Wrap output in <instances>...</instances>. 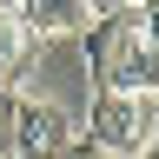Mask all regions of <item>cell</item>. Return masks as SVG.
<instances>
[{"mask_svg": "<svg viewBox=\"0 0 159 159\" xmlns=\"http://www.w3.org/2000/svg\"><path fill=\"white\" fill-rule=\"evenodd\" d=\"M86 60H93L99 93H159V53L146 47L133 7H99V13H93V27H86Z\"/></svg>", "mask_w": 159, "mask_h": 159, "instance_id": "obj_1", "label": "cell"}, {"mask_svg": "<svg viewBox=\"0 0 159 159\" xmlns=\"http://www.w3.org/2000/svg\"><path fill=\"white\" fill-rule=\"evenodd\" d=\"M86 146L113 152V159H139L146 146H159V99L152 93H93Z\"/></svg>", "mask_w": 159, "mask_h": 159, "instance_id": "obj_2", "label": "cell"}, {"mask_svg": "<svg viewBox=\"0 0 159 159\" xmlns=\"http://www.w3.org/2000/svg\"><path fill=\"white\" fill-rule=\"evenodd\" d=\"M73 139H80L73 119L47 93H20V106H13V159H60Z\"/></svg>", "mask_w": 159, "mask_h": 159, "instance_id": "obj_3", "label": "cell"}, {"mask_svg": "<svg viewBox=\"0 0 159 159\" xmlns=\"http://www.w3.org/2000/svg\"><path fill=\"white\" fill-rule=\"evenodd\" d=\"M99 7H80V0H27V7H13V27L27 40H60V33H80L93 27Z\"/></svg>", "mask_w": 159, "mask_h": 159, "instance_id": "obj_4", "label": "cell"}, {"mask_svg": "<svg viewBox=\"0 0 159 159\" xmlns=\"http://www.w3.org/2000/svg\"><path fill=\"white\" fill-rule=\"evenodd\" d=\"M27 47L33 40L13 27V7H0V86H13V80L27 73Z\"/></svg>", "mask_w": 159, "mask_h": 159, "instance_id": "obj_5", "label": "cell"}, {"mask_svg": "<svg viewBox=\"0 0 159 159\" xmlns=\"http://www.w3.org/2000/svg\"><path fill=\"white\" fill-rule=\"evenodd\" d=\"M13 106H20V86H0V159H13Z\"/></svg>", "mask_w": 159, "mask_h": 159, "instance_id": "obj_6", "label": "cell"}, {"mask_svg": "<svg viewBox=\"0 0 159 159\" xmlns=\"http://www.w3.org/2000/svg\"><path fill=\"white\" fill-rule=\"evenodd\" d=\"M60 159H113V152H99V146H86V139H73V146L60 152Z\"/></svg>", "mask_w": 159, "mask_h": 159, "instance_id": "obj_7", "label": "cell"}, {"mask_svg": "<svg viewBox=\"0 0 159 159\" xmlns=\"http://www.w3.org/2000/svg\"><path fill=\"white\" fill-rule=\"evenodd\" d=\"M139 159H159V146H146V152H139Z\"/></svg>", "mask_w": 159, "mask_h": 159, "instance_id": "obj_8", "label": "cell"}, {"mask_svg": "<svg viewBox=\"0 0 159 159\" xmlns=\"http://www.w3.org/2000/svg\"><path fill=\"white\" fill-rule=\"evenodd\" d=\"M152 99H159V93H152Z\"/></svg>", "mask_w": 159, "mask_h": 159, "instance_id": "obj_9", "label": "cell"}]
</instances>
